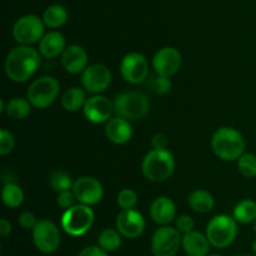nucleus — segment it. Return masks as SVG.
I'll use <instances>...</instances> for the list:
<instances>
[{"instance_id":"obj_1","label":"nucleus","mask_w":256,"mask_h":256,"mask_svg":"<svg viewBox=\"0 0 256 256\" xmlns=\"http://www.w3.org/2000/svg\"><path fill=\"white\" fill-rule=\"evenodd\" d=\"M40 55L30 45L12 48L5 59V74L15 82H28L40 66Z\"/></svg>"},{"instance_id":"obj_2","label":"nucleus","mask_w":256,"mask_h":256,"mask_svg":"<svg viewBox=\"0 0 256 256\" xmlns=\"http://www.w3.org/2000/svg\"><path fill=\"white\" fill-rule=\"evenodd\" d=\"M245 139L239 130L230 126L219 128L212 138V149L225 162H235L245 152Z\"/></svg>"},{"instance_id":"obj_3","label":"nucleus","mask_w":256,"mask_h":256,"mask_svg":"<svg viewBox=\"0 0 256 256\" xmlns=\"http://www.w3.org/2000/svg\"><path fill=\"white\" fill-rule=\"evenodd\" d=\"M142 169L144 176L150 182H165L174 172V155L168 149H152L145 155Z\"/></svg>"},{"instance_id":"obj_4","label":"nucleus","mask_w":256,"mask_h":256,"mask_svg":"<svg viewBox=\"0 0 256 256\" xmlns=\"http://www.w3.org/2000/svg\"><path fill=\"white\" fill-rule=\"evenodd\" d=\"M238 224L234 216L220 214L210 219L206 225V234L212 246L225 249L235 242L238 236Z\"/></svg>"},{"instance_id":"obj_5","label":"nucleus","mask_w":256,"mask_h":256,"mask_svg":"<svg viewBox=\"0 0 256 256\" xmlns=\"http://www.w3.org/2000/svg\"><path fill=\"white\" fill-rule=\"evenodd\" d=\"M112 104L118 116L128 120L142 119L149 112L150 109L149 99L140 92H125L118 94Z\"/></svg>"},{"instance_id":"obj_6","label":"nucleus","mask_w":256,"mask_h":256,"mask_svg":"<svg viewBox=\"0 0 256 256\" xmlns=\"http://www.w3.org/2000/svg\"><path fill=\"white\" fill-rule=\"evenodd\" d=\"M94 219V212L89 205H74L62 214V229L70 236H82L92 229Z\"/></svg>"},{"instance_id":"obj_7","label":"nucleus","mask_w":256,"mask_h":256,"mask_svg":"<svg viewBox=\"0 0 256 256\" xmlns=\"http://www.w3.org/2000/svg\"><path fill=\"white\" fill-rule=\"evenodd\" d=\"M59 82L52 76H40L30 84L26 92L28 100L32 108L46 109L56 100L59 95Z\"/></svg>"},{"instance_id":"obj_8","label":"nucleus","mask_w":256,"mask_h":256,"mask_svg":"<svg viewBox=\"0 0 256 256\" xmlns=\"http://www.w3.org/2000/svg\"><path fill=\"white\" fill-rule=\"evenodd\" d=\"M45 24L35 14L20 16L12 26V36L20 45H32L44 36Z\"/></svg>"},{"instance_id":"obj_9","label":"nucleus","mask_w":256,"mask_h":256,"mask_svg":"<svg viewBox=\"0 0 256 256\" xmlns=\"http://www.w3.org/2000/svg\"><path fill=\"white\" fill-rule=\"evenodd\" d=\"M32 242L42 254H52L59 249L62 242L59 228L50 220H39L32 229Z\"/></svg>"},{"instance_id":"obj_10","label":"nucleus","mask_w":256,"mask_h":256,"mask_svg":"<svg viewBox=\"0 0 256 256\" xmlns=\"http://www.w3.org/2000/svg\"><path fill=\"white\" fill-rule=\"evenodd\" d=\"M180 232L169 225L160 226L152 238V252L154 256H175L182 245Z\"/></svg>"},{"instance_id":"obj_11","label":"nucleus","mask_w":256,"mask_h":256,"mask_svg":"<svg viewBox=\"0 0 256 256\" xmlns=\"http://www.w3.org/2000/svg\"><path fill=\"white\" fill-rule=\"evenodd\" d=\"M120 72L130 84H140L149 74V62L140 52H128L120 62Z\"/></svg>"},{"instance_id":"obj_12","label":"nucleus","mask_w":256,"mask_h":256,"mask_svg":"<svg viewBox=\"0 0 256 256\" xmlns=\"http://www.w3.org/2000/svg\"><path fill=\"white\" fill-rule=\"evenodd\" d=\"M112 82V72L104 64L88 65L82 72V85L92 94H100L109 88Z\"/></svg>"},{"instance_id":"obj_13","label":"nucleus","mask_w":256,"mask_h":256,"mask_svg":"<svg viewBox=\"0 0 256 256\" xmlns=\"http://www.w3.org/2000/svg\"><path fill=\"white\" fill-rule=\"evenodd\" d=\"M76 200L80 204L96 205L104 196V188L102 182L92 176H82L74 182L72 186Z\"/></svg>"},{"instance_id":"obj_14","label":"nucleus","mask_w":256,"mask_h":256,"mask_svg":"<svg viewBox=\"0 0 256 256\" xmlns=\"http://www.w3.org/2000/svg\"><path fill=\"white\" fill-rule=\"evenodd\" d=\"M182 52L172 46H165L158 50L152 58V68L158 75L162 76H172L179 72L182 66Z\"/></svg>"},{"instance_id":"obj_15","label":"nucleus","mask_w":256,"mask_h":256,"mask_svg":"<svg viewBox=\"0 0 256 256\" xmlns=\"http://www.w3.org/2000/svg\"><path fill=\"white\" fill-rule=\"evenodd\" d=\"M82 112L89 122L94 124H102L110 120V116L114 112V104L104 95L95 94L86 99Z\"/></svg>"},{"instance_id":"obj_16","label":"nucleus","mask_w":256,"mask_h":256,"mask_svg":"<svg viewBox=\"0 0 256 256\" xmlns=\"http://www.w3.org/2000/svg\"><path fill=\"white\" fill-rule=\"evenodd\" d=\"M116 229L119 230L122 238L126 239H136L144 232L145 219L138 210L128 209L122 210L116 218Z\"/></svg>"},{"instance_id":"obj_17","label":"nucleus","mask_w":256,"mask_h":256,"mask_svg":"<svg viewBox=\"0 0 256 256\" xmlns=\"http://www.w3.org/2000/svg\"><path fill=\"white\" fill-rule=\"evenodd\" d=\"M88 54L82 46L78 44L68 45L62 54V65L65 72L76 75L88 68Z\"/></svg>"},{"instance_id":"obj_18","label":"nucleus","mask_w":256,"mask_h":256,"mask_svg":"<svg viewBox=\"0 0 256 256\" xmlns=\"http://www.w3.org/2000/svg\"><path fill=\"white\" fill-rule=\"evenodd\" d=\"M150 216L152 222L160 226L169 225L176 216L175 202L168 196L156 198L150 206Z\"/></svg>"},{"instance_id":"obj_19","label":"nucleus","mask_w":256,"mask_h":256,"mask_svg":"<svg viewBox=\"0 0 256 256\" xmlns=\"http://www.w3.org/2000/svg\"><path fill=\"white\" fill-rule=\"evenodd\" d=\"M105 135L114 144H126L132 136V128L128 119L122 116L112 118L109 122H106Z\"/></svg>"},{"instance_id":"obj_20","label":"nucleus","mask_w":256,"mask_h":256,"mask_svg":"<svg viewBox=\"0 0 256 256\" xmlns=\"http://www.w3.org/2000/svg\"><path fill=\"white\" fill-rule=\"evenodd\" d=\"M182 246L188 256H208L210 252L209 239L206 234L199 232H190L184 234L182 239Z\"/></svg>"},{"instance_id":"obj_21","label":"nucleus","mask_w":256,"mask_h":256,"mask_svg":"<svg viewBox=\"0 0 256 256\" xmlns=\"http://www.w3.org/2000/svg\"><path fill=\"white\" fill-rule=\"evenodd\" d=\"M66 48V39L60 32H49L44 34L39 42L40 54L48 59H52L64 52Z\"/></svg>"},{"instance_id":"obj_22","label":"nucleus","mask_w":256,"mask_h":256,"mask_svg":"<svg viewBox=\"0 0 256 256\" xmlns=\"http://www.w3.org/2000/svg\"><path fill=\"white\" fill-rule=\"evenodd\" d=\"M188 202L194 212H200V214H206L212 212L215 205L214 196L204 189L194 190L188 198Z\"/></svg>"},{"instance_id":"obj_23","label":"nucleus","mask_w":256,"mask_h":256,"mask_svg":"<svg viewBox=\"0 0 256 256\" xmlns=\"http://www.w3.org/2000/svg\"><path fill=\"white\" fill-rule=\"evenodd\" d=\"M42 22L45 26L50 29L62 28L68 22V10L62 4L50 5L42 14Z\"/></svg>"},{"instance_id":"obj_24","label":"nucleus","mask_w":256,"mask_h":256,"mask_svg":"<svg viewBox=\"0 0 256 256\" xmlns=\"http://www.w3.org/2000/svg\"><path fill=\"white\" fill-rule=\"evenodd\" d=\"M85 102H86V96H85V92L82 88H70V89L65 90L64 94L62 96V105L66 112H74L78 110L84 108Z\"/></svg>"},{"instance_id":"obj_25","label":"nucleus","mask_w":256,"mask_h":256,"mask_svg":"<svg viewBox=\"0 0 256 256\" xmlns=\"http://www.w3.org/2000/svg\"><path fill=\"white\" fill-rule=\"evenodd\" d=\"M232 216L239 224H250L256 220V202L254 200L245 199L238 202L232 212Z\"/></svg>"},{"instance_id":"obj_26","label":"nucleus","mask_w":256,"mask_h":256,"mask_svg":"<svg viewBox=\"0 0 256 256\" xmlns=\"http://www.w3.org/2000/svg\"><path fill=\"white\" fill-rule=\"evenodd\" d=\"M32 106L29 100L22 99V98H14L9 100L5 106V112L8 116H10L14 120H22L29 116L32 112Z\"/></svg>"},{"instance_id":"obj_27","label":"nucleus","mask_w":256,"mask_h":256,"mask_svg":"<svg viewBox=\"0 0 256 256\" xmlns=\"http://www.w3.org/2000/svg\"><path fill=\"white\" fill-rule=\"evenodd\" d=\"M2 200L5 206L10 209L19 208L24 202V192L19 185L14 182H8L2 190Z\"/></svg>"},{"instance_id":"obj_28","label":"nucleus","mask_w":256,"mask_h":256,"mask_svg":"<svg viewBox=\"0 0 256 256\" xmlns=\"http://www.w3.org/2000/svg\"><path fill=\"white\" fill-rule=\"evenodd\" d=\"M122 238L118 229H105L98 236V245L108 252H115L122 245Z\"/></svg>"},{"instance_id":"obj_29","label":"nucleus","mask_w":256,"mask_h":256,"mask_svg":"<svg viewBox=\"0 0 256 256\" xmlns=\"http://www.w3.org/2000/svg\"><path fill=\"white\" fill-rule=\"evenodd\" d=\"M49 182L52 189L56 192L72 190V186H74V182H72V176L64 170H56V172H52L49 178Z\"/></svg>"},{"instance_id":"obj_30","label":"nucleus","mask_w":256,"mask_h":256,"mask_svg":"<svg viewBox=\"0 0 256 256\" xmlns=\"http://www.w3.org/2000/svg\"><path fill=\"white\" fill-rule=\"evenodd\" d=\"M238 162V170L242 176L248 179L256 178V155L255 154H242Z\"/></svg>"},{"instance_id":"obj_31","label":"nucleus","mask_w":256,"mask_h":256,"mask_svg":"<svg viewBox=\"0 0 256 256\" xmlns=\"http://www.w3.org/2000/svg\"><path fill=\"white\" fill-rule=\"evenodd\" d=\"M116 202L122 210L134 209L135 205L138 204V195L134 190L132 189H122L120 190L116 196Z\"/></svg>"},{"instance_id":"obj_32","label":"nucleus","mask_w":256,"mask_h":256,"mask_svg":"<svg viewBox=\"0 0 256 256\" xmlns=\"http://www.w3.org/2000/svg\"><path fill=\"white\" fill-rule=\"evenodd\" d=\"M14 146L15 139L12 132L5 129L0 130V155H2V156L8 155L9 152H12Z\"/></svg>"},{"instance_id":"obj_33","label":"nucleus","mask_w":256,"mask_h":256,"mask_svg":"<svg viewBox=\"0 0 256 256\" xmlns=\"http://www.w3.org/2000/svg\"><path fill=\"white\" fill-rule=\"evenodd\" d=\"M152 89L154 90L156 94L164 95L170 92L172 89V82L168 76H162V75H158L154 79H152Z\"/></svg>"},{"instance_id":"obj_34","label":"nucleus","mask_w":256,"mask_h":256,"mask_svg":"<svg viewBox=\"0 0 256 256\" xmlns=\"http://www.w3.org/2000/svg\"><path fill=\"white\" fill-rule=\"evenodd\" d=\"M75 202H76V196H75L72 189L65 190V192H58L56 204L59 205L62 209L66 210V209H69V208L74 206Z\"/></svg>"},{"instance_id":"obj_35","label":"nucleus","mask_w":256,"mask_h":256,"mask_svg":"<svg viewBox=\"0 0 256 256\" xmlns=\"http://www.w3.org/2000/svg\"><path fill=\"white\" fill-rule=\"evenodd\" d=\"M175 228L179 230L180 234H186L194 229V220L189 215H180L175 222Z\"/></svg>"},{"instance_id":"obj_36","label":"nucleus","mask_w":256,"mask_h":256,"mask_svg":"<svg viewBox=\"0 0 256 256\" xmlns=\"http://www.w3.org/2000/svg\"><path fill=\"white\" fill-rule=\"evenodd\" d=\"M39 222V220L36 219L32 212H24L19 215V225L25 230H32L36 224Z\"/></svg>"},{"instance_id":"obj_37","label":"nucleus","mask_w":256,"mask_h":256,"mask_svg":"<svg viewBox=\"0 0 256 256\" xmlns=\"http://www.w3.org/2000/svg\"><path fill=\"white\" fill-rule=\"evenodd\" d=\"M78 256H109V254L104 249H102L99 245H92V246L84 248Z\"/></svg>"},{"instance_id":"obj_38","label":"nucleus","mask_w":256,"mask_h":256,"mask_svg":"<svg viewBox=\"0 0 256 256\" xmlns=\"http://www.w3.org/2000/svg\"><path fill=\"white\" fill-rule=\"evenodd\" d=\"M168 142H169L168 136L165 134H162V132H158L152 139V145L154 149H166Z\"/></svg>"},{"instance_id":"obj_39","label":"nucleus","mask_w":256,"mask_h":256,"mask_svg":"<svg viewBox=\"0 0 256 256\" xmlns=\"http://www.w3.org/2000/svg\"><path fill=\"white\" fill-rule=\"evenodd\" d=\"M10 232H12V222L5 219V218H2L0 220V236L6 238L8 235H10Z\"/></svg>"},{"instance_id":"obj_40","label":"nucleus","mask_w":256,"mask_h":256,"mask_svg":"<svg viewBox=\"0 0 256 256\" xmlns=\"http://www.w3.org/2000/svg\"><path fill=\"white\" fill-rule=\"evenodd\" d=\"M5 106H6V104H5L4 99H0V112H5Z\"/></svg>"},{"instance_id":"obj_41","label":"nucleus","mask_w":256,"mask_h":256,"mask_svg":"<svg viewBox=\"0 0 256 256\" xmlns=\"http://www.w3.org/2000/svg\"><path fill=\"white\" fill-rule=\"evenodd\" d=\"M252 252H254V254L256 255V239L254 240V242H252Z\"/></svg>"},{"instance_id":"obj_42","label":"nucleus","mask_w":256,"mask_h":256,"mask_svg":"<svg viewBox=\"0 0 256 256\" xmlns=\"http://www.w3.org/2000/svg\"><path fill=\"white\" fill-rule=\"evenodd\" d=\"M254 230H255V234H256V220H255V224H254Z\"/></svg>"},{"instance_id":"obj_43","label":"nucleus","mask_w":256,"mask_h":256,"mask_svg":"<svg viewBox=\"0 0 256 256\" xmlns=\"http://www.w3.org/2000/svg\"><path fill=\"white\" fill-rule=\"evenodd\" d=\"M208 256H222V255H216V254H212V255H208Z\"/></svg>"},{"instance_id":"obj_44","label":"nucleus","mask_w":256,"mask_h":256,"mask_svg":"<svg viewBox=\"0 0 256 256\" xmlns=\"http://www.w3.org/2000/svg\"><path fill=\"white\" fill-rule=\"evenodd\" d=\"M238 256H252V255H245L244 254V255H238Z\"/></svg>"}]
</instances>
